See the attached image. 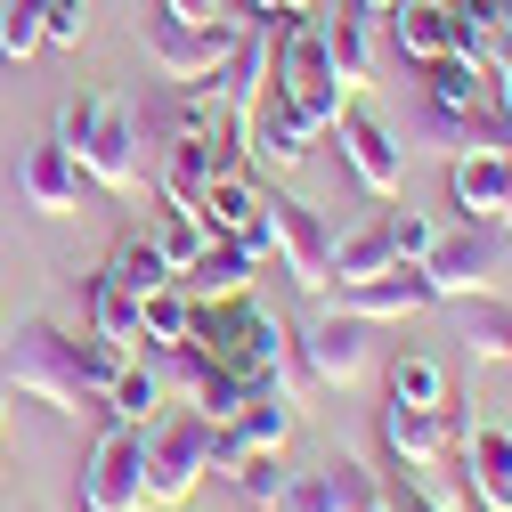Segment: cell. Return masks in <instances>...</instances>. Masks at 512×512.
Returning a JSON list of instances; mask_svg holds the SVG:
<instances>
[{
  "label": "cell",
  "instance_id": "d6986e66",
  "mask_svg": "<svg viewBox=\"0 0 512 512\" xmlns=\"http://www.w3.org/2000/svg\"><path fill=\"white\" fill-rule=\"evenodd\" d=\"M252 269H261V261H252L236 236H212L204 261L179 269V293H187V301H244V293H252Z\"/></svg>",
  "mask_w": 512,
  "mask_h": 512
},
{
  "label": "cell",
  "instance_id": "9c48e42d",
  "mask_svg": "<svg viewBox=\"0 0 512 512\" xmlns=\"http://www.w3.org/2000/svg\"><path fill=\"white\" fill-rule=\"evenodd\" d=\"M293 358H301V374L317 382V391H358V382L374 374V326H366V317L326 309V317L293 342Z\"/></svg>",
  "mask_w": 512,
  "mask_h": 512
},
{
  "label": "cell",
  "instance_id": "60d3db41",
  "mask_svg": "<svg viewBox=\"0 0 512 512\" xmlns=\"http://www.w3.org/2000/svg\"><path fill=\"white\" fill-rule=\"evenodd\" d=\"M9 399H17V391H9V382H0V439H9Z\"/></svg>",
  "mask_w": 512,
  "mask_h": 512
},
{
  "label": "cell",
  "instance_id": "3957f363",
  "mask_svg": "<svg viewBox=\"0 0 512 512\" xmlns=\"http://www.w3.org/2000/svg\"><path fill=\"white\" fill-rule=\"evenodd\" d=\"M0 382H9L17 399H41L49 415L98 407V382H90V366H82V334L49 326V317H25L17 342H0Z\"/></svg>",
  "mask_w": 512,
  "mask_h": 512
},
{
  "label": "cell",
  "instance_id": "83f0119b",
  "mask_svg": "<svg viewBox=\"0 0 512 512\" xmlns=\"http://www.w3.org/2000/svg\"><path fill=\"white\" fill-rule=\"evenodd\" d=\"M114 423H155V407H163V374H147L139 358L131 366H122L114 382H106V399H98Z\"/></svg>",
  "mask_w": 512,
  "mask_h": 512
},
{
  "label": "cell",
  "instance_id": "44dd1931",
  "mask_svg": "<svg viewBox=\"0 0 512 512\" xmlns=\"http://www.w3.org/2000/svg\"><path fill=\"white\" fill-rule=\"evenodd\" d=\"M464 488H472V504H488V512H512V431H472L464 439Z\"/></svg>",
  "mask_w": 512,
  "mask_h": 512
},
{
  "label": "cell",
  "instance_id": "f1b7e54d",
  "mask_svg": "<svg viewBox=\"0 0 512 512\" xmlns=\"http://www.w3.org/2000/svg\"><path fill=\"white\" fill-rule=\"evenodd\" d=\"M382 269H399V244H391V228H382V220L334 244V277H342V285H358V277H382Z\"/></svg>",
  "mask_w": 512,
  "mask_h": 512
},
{
  "label": "cell",
  "instance_id": "ab89813d",
  "mask_svg": "<svg viewBox=\"0 0 512 512\" xmlns=\"http://www.w3.org/2000/svg\"><path fill=\"white\" fill-rule=\"evenodd\" d=\"M496 114H504V122H512V66H504V74H496Z\"/></svg>",
  "mask_w": 512,
  "mask_h": 512
},
{
  "label": "cell",
  "instance_id": "9a60e30c",
  "mask_svg": "<svg viewBox=\"0 0 512 512\" xmlns=\"http://www.w3.org/2000/svg\"><path fill=\"white\" fill-rule=\"evenodd\" d=\"M163 131H171V139H187V147L244 155V122H236V106L220 98V82H179V98L163 106Z\"/></svg>",
  "mask_w": 512,
  "mask_h": 512
},
{
  "label": "cell",
  "instance_id": "ffe728a7",
  "mask_svg": "<svg viewBox=\"0 0 512 512\" xmlns=\"http://www.w3.org/2000/svg\"><path fill=\"white\" fill-rule=\"evenodd\" d=\"M382 447L407 464V472H423V464H439L447 456V407H382Z\"/></svg>",
  "mask_w": 512,
  "mask_h": 512
},
{
  "label": "cell",
  "instance_id": "7dc6e473",
  "mask_svg": "<svg viewBox=\"0 0 512 512\" xmlns=\"http://www.w3.org/2000/svg\"><path fill=\"white\" fill-rule=\"evenodd\" d=\"M147 512H155V504H147Z\"/></svg>",
  "mask_w": 512,
  "mask_h": 512
},
{
  "label": "cell",
  "instance_id": "f6af8a7d",
  "mask_svg": "<svg viewBox=\"0 0 512 512\" xmlns=\"http://www.w3.org/2000/svg\"><path fill=\"white\" fill-rule=\"evenodd\" d=\"M0 342H9V317H0Z\"/></svg>",
  "mask_w": 512,
  "mask_h": 512
},
{
  "label": "cell",
  "instance_id": "52a82bcc",
  "mask_svg": "<svg viewBox=\"0 0 512 512\" xmlns=\"http://www.w3.org/2000/svg\"><path fill=\"white\" fill-rule=\"evenodd\" d=\"M82 512H147V423H114L82 456Z\"/></svg>",
  "mask_w": 512,
  "mask_h": 512
},
{
  "label": "cell",
  "instance_id": "30bf717a",
  "mask_svg": "<svg viewBox=\"0 0 512 512\" xmlns=\"http://www.w3.org/2000/svg\"><path fill=\"white\" fill-rule=\"evenodd\" d=\"M269 252L285 261V277H293L301 293H326V285H334V228L317 220V204L269 196Z\"/></svg>",
  "mask_w": 512,
  "mask_h": 512
},
{
  "label": "cell",
  "instance_id": "7c38bea8",
  "mask_svg": "<svg viewBox=\"0 0 512 512\" xmlns=\"http://www.w3.org/2000/svg\"><path fill=\"white\" fill-rule=\"evenodd\" d=\"M82 163H74V147L66 139H41V147H25L17 155V196H25V212H41V220H74L82 212Z\"/></svg>",
  "mask_w": 512,
  "mask_h": 512
},
{
  "label": "cell",
  "instance_id": "d4e9b609",
  "mask_svg": "<svg viewBox=\"0 0 512 512\" xmlns=\"http://www.w3.org/2000/svg\"><path fill=\"white\" fill-rule=\"evenodd\" d=\"M366 25H374V9H358V0L326 25V49H334V66H342V82H350V90H366V82H374V33H366Z\"/></svg>",
  "mask_w": 512,
  "mask_h": 512
},
{
  "label": "cell",
  "instance_id": "2e32d148",
  "mask_svg": "<svg viewBox=\"0 0 512 512\" xmlns=\"http://www.w3.org/2000/svg\"><path fill=\"white\" fill-rule=\"evenodd\" d=\"M334 131H342V163H350V179L366 187L374 204H391V196H399V179H407V155H399V139L382 131L374 114H342Z\"/></svg>",
  "mask_w": 512,
  "mask_h": 512
},
{
  "label": "cell",
  "instance_id": "8d00e7d4",
  "mask_svg": "<svg viewBox=\"0 0 512 512\" xmlns=\"http://www.w3.org/2000/svg\"><path fill=\"white\" fill-rule=\"evenodd\" d=\"M139 350L131 342H106V334H82V366H90V382H98V399H106V382L122 374V366H131Z\"/></svg>",
  "mask_w": 512,
  "mask_h": 512
},
{
  "label": "cell",
  "instance_id": "ac0fdd59",
  "mask_svg": "<svg viewBox=\"0 0 512 512\" xmlns=\"http://www.w3.org/2000/svg\"><path fill=\"white\" fill-rule=\"evenodd\" d=\"M415 309H431V285H423V269H415V261L342 285V317H366V326H391V317H415Z\"/></svg>",
  "mask_w": 512,
  "mask_h": 512
},
{
  "label": "cell",
  "instance_id": "d6a6232c",
  "mask_svg": "<svg viewBox=\"0 0 512 512\" xmlns=\"http://www.w3.org/2000/svg\"><path fill=\"white\" fill-rule=\"evenodd\" d=\"M41 0H0V57L9 66H25V57H41Z\"/></svg>",
  "mask_w": 512,
  "mask_h": 512
},
{
  "label": "cell",
  "instance_id": "1f68e13d",
  "mask_svg": "<svg viewBox=\"0 0 512 512\" xmlns=\"http://www.w3.org/2000/svg\"><path fill=\"white\" fill-rule=\"evenodd\" d=\"M391 399H399V407H447V366L423 358V350H407V358L391 366Z\"/></svg>",
  "mask_w": 512,
  "mask_h": 512
},
{
  "label": "cell",
  "instance_id": "603a6c76",
  "mask_svg": "<svg viewBox=\"0 0 512 512\" xmlns=\"http://www.w3.org/2000/svg\"><path fill=\"white\" fill-rule=\"evenodd\" d=\"M228 163H236V155H220V147L171 139V147H163V204H204V187H212Z\"/></svg>",
  "mask_w": 512,
  "mask_h": 512
},
{
  "label": "cell",
  "instance_id": "5bb4252c",
  "mask_svg": "<svg viewBox=\"0 0 512 512\" xmlns=\"http://www.w3.org/2000/svg\"><path fill=\"white\" fill-rule=\"evenodd\" d=\"M196 212H204L212 236H236L252 261H269V196H261L244 171H220V179L204 187V204H196Z\"/></svg>",
  "mask_w": 512,
  "mask_h": 512
},
{
  "label": "cell",
  "instance_id": "6da1fadb",
  "mask_svg": "<svg viewBox=\"0 0 512 512\" xmlns=\"http://www.w3.org/2000/svg\"><path fill=\"white\" fill-rule=\"evenodd\" d=\"M187 350H196L204 366H220V374H236L244 391H293V374H285L293 334H285L252 293H244V301H196ZM293 399H301V391H293Z\"/></svg>",
  "mask_w": 512,
  "mask_h": 512
},
{
  "label": "cell",
  "instance_id": "4fadbf2b",
  "mask_svg": "<svg viewBox=\"0 0 512 512\" xmlns=\"http://www.w3.org/2000/svg\"><path fill=\"white\" fill-rule=\"evenodd\" d=\"M277 512H382V488H374V472H366V464L326 456L317 472H293V480H285Z\"/></svg>",
  "mask_w": 512,
  "mask_h": 512
},
{
  "label": "cell",
  "instance_id": "bcb514c9",
  "mask_svg": "<svg viewBox=\"0 0 512 512\" xmlns=\"http://www.w3.org/2000/svg\"><path fill=\"white\" fill-rule=\"evenodd\" d=\"M472 512H488V504H472Z\"/></svg>",
  "mask_w": 512,
  "mask_h": 512
},
{
  "label": "cell",
  "instance_id": "f546056e",
  "mask_svg": "<svg viewBox=\"0 0 512 512\" xmlns=\"http://www.w3.org/2000/svg\"><path fill=\"white\" fill-rule=\"evenodd\" d=\"M187 326H196V301H187L179 285H163V293H147V301H139V342L179 350V342H187Z\"/></svg>",
  "mask_w": 512,
  "mask_h": 512
},
{
  "label": "cell",
  "instance_id": "e575fe53",
  "mask_svg": "<svg viewBox=\"0 0 512 512\" xmlns=\"http://www.w3.org/2000/svg\"><path fill=\"white\" fill-rule=\"evenodd\" d=\"M407 496L423 504V512H472V488H456L439 464H423V472H407Z\"/></svg>",
  "mask_w": 512,
  "mask_h": 512
},
{
  "label": "cell",
  "instance_id": "b9f144b4",
  "mask_svg": "<svg viewBox=\"0 0 512 512\" xmlns=\"http://www.w3.org/2000/svg\"><path fill=\"white\" fill-rule=\"evenodd\" d=\"M382 512H423V504H415V496H407V504H391V496H382Z\"/></svg>",
  "mask_w": 512,
  "mask_h": 512
},
{
  "label": "cell",
  "instance_id": "8992f818",
  "mask_svg": "<svg viewBox=\"0 0 512 512\" xmlns=\"http://www.w3.org/2000/svg\"><path fill=\"white\" fill-rule=\"evenodd\" d=\"M139 41H147V57H155L163 82H212L228 57H236V41H244V17L179 25V17H163V9H147V17H139Z\"/></svg>",
  "mask_w": 512,
  "mask_h": 512
},
{
  "label": "cell",
  "instance_id": "4316f807",
  "mask_svg": "<svg viewBox=\"0 0 512 512\" xmlns=\"http://www.w3.org/2000/svg\"><path fill=\"white\" fill-rule=\"evenodd\" d=\"M90 334L131 342V350H139V293L122 285L114 269H98V277H90Z\"/></svg>",
  "mask_w": 512,
  "mask_h": 512
},
{
  "label": "cell",
  "instance_id": "74e56055",
  "mask_svg": "<svg viewBox=\"0 0 512 512\" xmlns=\"http://www.w3.org/2000/svg\"><path fill=\"white\" fill-rule=\"evenodd\" d=\"M382 228H391V244H399V261H423V252H431V220L423 212H382Z\"/></svg>",
  "mask_w": 512,
  "mask_h": 512
},
{
  "label": "cell",
  "instance_id": "8fae6325",
  "mask_svg": "<svg viewBox=\"0 0 512 512\" xmlns=\"http://www.w3.org/2000/svg\"><path fill=\"white\" fill-rule=\"evenodd\" d=\"M447 196L480 228H512V147H464L447 163Z\"/></svg>",
  "mask_w": 512,
  "mask_h": 512
},
{
  "label": "cell",
  "instance_id": "7402d4cb",
  "mask_svg": "<svg viewBox=\"0 0 512 512\" xmlns=\"http://www.w3.org/2000/svg\"><path fill=\"white\" fill-rule=\"evenodd\" d=\"M391 17V49L407 57V66H431V57H447V0H399Z\"/></svg>",
  "mask_w": 512,
  "mask_h": 512
},
{
  "label": "cell",
  "instance_id": "ee69618b",
  "mask_svg": "<svg viewBox=\"0 0 512 512\" xmlns=\"http://www.w3.org/2000/svg\"><path fill=\"white\" fill-rule=\"evenodd\" d=\"M277 9H293V17H301V9H309V0H277Z\"/></svg>",
  "mask_w": 512,
  "mask_h": 512
},
{
  "label": "cell",
  "instance_id": "484cf974",
  "mask_svg": "<svg viewBox=\"0 0 512 512\" xmlns=\"http://www.w3.org/2000/svg\"><path fill=\"white\" fill-rule=\"evenodd\" d=\"M147 236H155L163 261H171V277H179V269H196V261H204V244H212V228H204V212H196V204H163Z\"/></svg>",
  "mask_w": 512,
  "mask_h": 512
},
{
  "label": "cell",
  "instance_id": "7a4b0ae2",
  "mask_svg": "<svg viewBox=\"0 0 512 512\" xmlns=\"http://www.w3.org/2000/svg\"><path fill=\"white\" fill-rule=\"evenodd\" d=\"M57 139L74 147L82 179L106 187V196L131 204L139 187H147V114L122 98V90H90V98H74L66 114H57Z\"/></svg>",
  "mask_w": 512,
  "mask_h": 512
},
{
  "label": "cell",
  "instance_id": "d590c367",
  "mask_svg": "<svg viewBox=\"0 0 512 512\" xmlns=\"http://www.w3.org/2000/svg\"><path fill=\"white\" fill-rule=\"evenodd\" d=\"M228 480L244 488V504H261V512H277V496H285V472H277V456H244Z\"/></svg>",
  "mask_w": 512,
  "mask_h": 512
},
{
  "label": "cell",
  "instance_id": "5b68a950",
  "mask_svg": "<svg viewBox=\"0 0 512 512\" xmlns=\"http://www.w3.org/2000/svg\"><path fill=\"white\" fill-rule=\"evenodd\" d=\"M212 415L204 407H179L163 423H147V504H187L212 480Z\"/></svg>",
  "mask_w": 512,
  "mask_h": 512
},
{
  "label": "cell",
  "instance_id": "ba28073f",
  "mask_svg": "<svg viewBox=\"0 0 512 512\" xmlns=\"http://www.w3.org/2000/svg\"><path fill=\"white\" fill-rule=\"evenodd\" d=\"M415 269H423L431 301H472V293H496V277H504V228L464 220L456 236H431V252H423Z\"/></svg>",
  "mask_w": 512,
  "mask_h": 512
},
{
  "label": "cell",
  "instance_id": "836d02e7",
  "mask_svg": "<svg viewBox=\"0 0 512 512\" xmlns=\"http://www.w3.org/2000/svg\"><path fill=\"white\" fill-rule=\"evenodd\" d=\"M90 33V0H41V41L49 49H82Z\"/></svg>",
  "mask_w": 512,
  "mask_h": 512
},
{
  "label": "cell",
  "instance_id": "f35d334b",
  "mask_svg": "<svg viewBox=\"0 0 512 512\" xmlns=\"http://www.w3.org/2000/svg\"><path fill=\"white\" fill-rule=\"evenodd\" d=\"M155 9H163V17H179V25H204L220 0H155Z\"/></svg>",
  "mask_w": 512,
  "mask_h": 512
},
{
  "label": "cell",
  "instance_id": "4dcf8cb0",
  "mask_svg": "<svg viewBox=\"0 0 512 512\" xmlns=\"http://www.w3.org/2000/svg\"><path fill=\"white\" fill-rule=\"evenodd\" d=\"M106 269H114L122 285H131L139 301H147V293H163V285H179V277H171V261H163V252H155V236H122Z\"/></svg>",
  "mask_w": 512,
  "mask_h": 512
},
{
  "label": "cell",
  "instance_id": "e0dca14e",
  "mask_svg": "<svg viewBox=\"0 0 512 512\" xmlns=\"http://www.w3.org/2000/svg\"><path fill=\"white\" fill-rule=\"evenodd\" d=\"M309 139H317V131L285 106V90L269 82L261 106H252V122H244V155H252V163H269V171H301V163H309Z\"/></svg>",
  "mask_w": 512,
  "mask_h": 512
},
{
  "label": "cell",
  "instance_id": "7bdbcfd3",
  "mask_svg": "<svg viewBox=\"0 0 512 512\" xmlns=\"http://www.w3.org/2000/svg\"><path fill=\"white\" fill-rule=\"evenodd\" d=\"M358 9H374V17H382V9H399V0H358Z\"/></svg>",
  "mask_w": 512,
  "mask_h": 512
},
{
  "label": "cell",
  "instance_id": "277c9868",
  "mask_svg": "<svg viewBox=\"0 0 512 512\" xmlns=\"http://www.w3.org/2000/svg\"><path fill=\"white\" fill-rule=\"evenodd\" d=\"M269 82L285 90V106L309 122V131H334V122L350 114V82H342L334 49H326V25H317L309 9H301V17H285L277 57H269Z\"/></svg>",
  "mask_w": 512,
  "mask_h": 512
},
{
  "label": "cell",
  "instance_id": "cb8c5ba5",
  "mask_svg": "<svg viewBox=\"0 0 512 512\" xmlns=\"http://www.w3.org/2000/svg\"><path fill=\"white\" fill-rule=\"evenodd\" d=\"M456 309H464V350H472V366L512 358V301H504V293H472V301H456Z\"/></svg>",
  "mask_w": 512,
  "mask_h": 512
}]
</instances>
